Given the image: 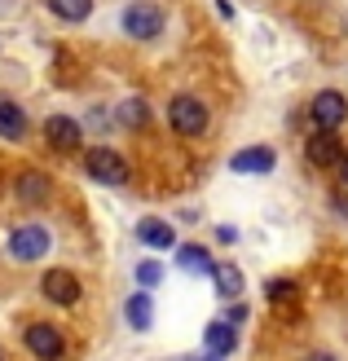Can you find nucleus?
I'll use <instances>...</instances> for the list:
<instances>
[{
    "mask_svg": "<svg viewBox=\"0 0 348 361\" xmlns=\"http://www.w3.org/2000/svg\"><path fill=\"white\" fill-rule=\"evenodd\" d=\"M273 168H278V150L273 146H243L229 154V172L238 176H269Z\"/></svg>",
    "mask_w": 348,
    "mask_h": 361,
    "instance_id": "nucleus-10",
    "label": "nucleus"
},
{
    "mask_svg": "<svg viewBox=\"0 0 348 361\" xmlns=\"http://www.w3.org/2000/svg\"><path fill=\"white\" fill-rule=\"evenodd\" d=\"M27 128H31V119H27L23 106L0 97V137L5 141H27Z\"/></svg>",
    "mask_w": 348,
    "mask_h": 361,
    "instance_id": "nucleus-13",
    "label": "nucleus"
},
{
    "mask_svg": "<svg viewBox=\"0 0 348 361\" xmlns=\"http://www.w3.org/2000/svg\"><path fill=\"white\" fill-rule=\"evenodd\" d=\"M44 9L58 18V23H88L93 0H44Z\"/></svg>",
    "mask_w": 348,
    "mask_h": 361,
    "instance_id": "nucleus-17",
    "label": "nucleus"
},
{
    "mask_svg": "<svg viewBox=\"0 0 348 361\" xmlns=\"http://www.w3.org/2000/svg\"><path fill=\"white\" fill-rule=\"evenodd\" d=\"M203 348L212 353V357H225V353H234L238 348V326L234 322H208V331H203Z\"/></svg>",
    "mask_w": 348,
    "mask_h": 361,
    "instance_id": "nucleus-14",
    "label": "nucleus"
},
{
    "mask_svg": "<svg viewBox=\"0 0 348 361\" xmlns=\"http://www.w3.org/2000/svg\"><path fill=\"white\" fill-rule=\"evenodd\" d=\"M308 119H313V128L340 133L348 123V97L340 88H322V93H313V102H308Z\"/></svg>",
    "mask_w": 348,
    "mask_h": 361,
    "instance_id": "nucleus-6",
    "label": "nucleus"
},
{
    "mask_svg": "<svg viewBox=\"0 0 348 361\" xmlns=\"http://www.w3.org/2000/svg\"><path fill=\"white\" fill-rule=\"evenodd\" d=\"M176 264L186 269V274H212V256H208V247H198V243H181L176 251Z\"/></svg>",
    "mask_w": 348,
    "mask_h": 361,
    "instance_id": "nucleus-18",
    "label": "nucleus"
},
{
    "mask_svg": "<svg viewBox=\"0 0 348 361\" xmlns=\"http://www.w3.org/2000/svg\"><path fill=\"white\" fill-rule=\"evenodd\" d=\"M124 313H128V326H133V331H150V322H155V300H150V291H137L133 300L124 304Z\"/></svg>",
    "mask_w": 348,
    "mask_h": 361,
    "instance_id": "nucleus-16",
    "label": "nucleus"
},
{
    "mask_svg": "<svg viewBox=\"0 0 348 361\" xmlns=\"http://www.w3.org/2000/svg\"><path fill=\"white\" fill-rule=\"evenodd\" d=\"M308 361H340L335 353H326V348H318V353H308Z\"/></svg>",
    "mask_w": 348,
    "mask_h": 361,
    "instance_id": "nucleus-25",
    "label": "nucleus"
},
{
    "mask_svg": "<svg viewBox=\"0 0 348 361\" xmlns=\"http://www.w3.org/2000/svg\"><path fill=\"white\" fill-rule=\"evenodd\" d=\"M265 295L269 300H291V295H296V282H291V278H273V282H265Z\"/></svg>",
    "mask_w": 348,
    "mask_h": 361,
    "instance_id": "nucleus-21",
    "label": "nucleus"
},
{
    "mask_svg": "<svg viewBox=\"0 0 348 361\" xmlns=\"http://www.w3.org/2000/svg\"><path fill=\"white\" fill-rule=\"evenodd\" d=\"M0 361H5V353H0Z\"/></svg>",
    "mask_w": 348,
    "mask_h": 361,
    "instance_id": "nucleus-27",
    "label": "nucleus"
},
{
    "mask_svg": "<svg viewBox=\"0 0 348 361\" xmlns=\"http://www.w3.org/2000/svg\"><path fill=\"white\" fill-rule=\"evenodd\" d=\"M340 154H344L340 133H331V128H313V137H304V159H308L313 168H335Z\"/></svg>",
    "mask_w": 348,
    "mask_h": 361,
    "instance_id": "nucleus-11",
    "label": "nucleus"
},
{
    "mask_svg": "<svg viewBox=\"0 0 348 361\" xmlns=\"http://www.w3.org/2000/svg\"><path fill=\"white\" fill-rule=\"evenodd\" d=\"M115 119L124 123L128 133H145V128H150V102H145V97H124Z\"/></svg>",
    "mask_w": 348,
    "mask_h": 361,
    "instance_id": "nucleus-15",
    "label": "nucleus"
},
{
    "mask_svg": "<svg viewBox=\"0 0 348 361\" xmlns=\"http://www.w3.org/2000/svg\"><path fill=\"white\" fill-rule=\"evenodd\" d=\"M5 247H9V256L18 264H35V260H44L53 251V233L44 225H18V229H9Z\"/></svg>",
    "mask_w": 348,
    "mask_h": 361,
    "instance_id": "nucleus-3",
    "label": "nucleus"
},
{
    "mask_svg": "<svg viewBox=\"0 0 348 361\" xmlns=\"http://www.w3.org/2000/svg\"><path fill=\"white\" fill-rule=\"evenodd\" d=\"M40 137L53 154H80L84 150V123L76 115H49L40 123Z\"/></svg>",
    "mask_w": 348,
    "mask_h": 361,
    "instance_id": "nucleus-5",
    "label": "nucleus"
},
{
    "mask_svg": "<svg viewBox=\"0 0 348 361\" xmlns=\"http://www.w3.org/2000/svg\"><path fill=\"white\" fill-rule=\"evenodd\" d=\"M216 238H221V243H238V229L234 225H221V229H216Z\"/></svg>",
    "mask_w": 348,
    "mask_h": 361,
    "instance_id": "nucleus-23",
    "label": "nucleus"
},
{
    "mask_svg": "<svg viewBox=\"0 0 348 361\" xmlns=\"http://www.w3.org/2000/svg\"><path fill=\"white\" fill-rule=\"evenodd\" d=\"M137 238H141V247H150V251H168V247H176V229L168 221H159V216H141V221H137Z\"/></svg>",
    "mask_w": 348,
    "mask_h": 361,
    "instance_id": "nucleus-12",
    "label": "nucleus"
},
{
    "mask_svg": "<svg viewBox=\"0 0 348 361\" xmlns=\"http://www.w3.org/2000/svg\"><path fill=\"white\" fill-rule=\"evenodd\" d=\"M208 123H212V115H208V102H203V97L176 93V97L168 102V128H172L176 137L198 141V137L208 133Z\"/></svg>",
    "mask_w": 348,
    "mask_h": 361,
    "instance_id": "nucleus-2",
    "label": "nucleus"
},
{
    "mask_svg": "<svg viewBox=\"0 0 348 361\" xmlns=\"http://www.w3.org/2000/svg\"><path fill=\"white\" fill-rule=\"evenodd\" d=\"M84 172L97 185H128V159L111 146H84Z\"/></svg>",
    "mask_w": 348,
    "mask_h": 361,
    "instance_id": "nucleus-4",
    "label": "nucleus"
},
{
    "mask_svg": "<svg viewBox=\"0 0 348 361\" xmlns=\"http://www.w3.org/2000/svg\"><path fill=\"white\" fill-rule=\"evenodd\" d=\"M23 348L31 357H40V361H62L66 357V339H62L58 326H49V322H31L23 331Z\"/></svg>",
    "mask_w": 348,
    "mask_h": 361,
    "instance_id": "nucleus-8",
    "label": "nucleus"
},
{
    "mask_svg": "<svg viewBox=\"0 0 348 361\" xmlns=\"http://www.w3.org/2000/svg\"><path fill=\"white\" fill-rule=\"evenodd\" d=\"M40 295L49 304H58V309H76V304L84 300V282L71 274V269H49V274L40 278Z\"/></svg>",
    "mask_w": 348,
    "mask_h": 361,
    "instance_id": "nucleus-7",
    "label": "nucleus"
},
{
    "mask_svg": "<svg viewBox=\"0 0 348 361\" xmlns=\"http://www.w3.org/2000/svg\"><path fill=\"white\" fill-rule=\"evenodd\" d=\"M216 9H221V18H234V5H229V0H216Z\"/></svg>",
    "mask_w": 348,
    "mask_h": 361,
    "instance_id": "nucleus-26",
    "label": "nucleus"
},
{
    "mask_svg": "<svg viewBox=\"0 0 348 361\" xmlns=\"http://www.w3.org/2000/svg\"><path fill=\"white\" fill-rule=\"evenodd\" d=\"M212 282H216V295H221V300H238V295H243V274H238L234 264H216Z\"/></svg>",
    "mask_w": 348,
    "mask_h": 361,
    "instance_id": "nucleus-19",
    "label": "nucleus"
},
{
    "mask_svg": "<svg viewBox=\"0 0 348 361\" xmlns=\"http://www.w3.org/2000/svg\"><path fill=\"white\" fill-rule=\"evenodd\" d=\"M159 282H163L159 260H141V264H137V286H141V291H155Z\"/></svg>",
    "mask_w": 348,
    "mask_h": 361,
    "instance_id": "nucleus-20",
    "label": "nucleus"
},
{
    "mask_svg": "<svg viewBox=\"0 0 348 361\" xmlns=\"http://www.w3.org/2000/svg\"><path fill=\"white\" fill-rule=\"evenodd\" d=\"M13 198L23 207H44L49 198H53V180H49V172H40V168H23L13 176Z\"/></svg>",
    "mask_w": 348,
    "mask_h": 361,
    "instance_id": "nucleus-9",
    "label": "nucleus"
},
{
    "mask_svg": "<svg viewBox=\"0 0 348 361\" xmlns=\"http://www.w3.org/2000/svg\"><path fill=\"white\" fill-rule=\"evenodd\" d=\"M225 322H234V326H243V322H247V309H243V304H229V309H225Z\"/></svg>",
    "mask_w": 348,
    "mask_h": 361,
    "instance_id": "nucleus-22",
    "label": "nucleus"
},
{
    "mask_svg": "<svg viewBox=\"0 0 348 361\" xmlns=\"http://www.w3.org/2000/svg\"><path fill=\"white\" fill-rule=\"evenodd\" d=\"M119 31L137 44H155L168 31V9L159 0H128L124 13H119Z\"/></svg>",
    "mask_w": 348,
    "mask_h": 361,
    "instance_id": "nucleus-1",
    "label": "nucleus"
},
{
    "mask_svg": "<svg viewBox=\"0 0 348 361\" xmlns=\"http://www.w3.org/2000/svg\"><path fill=\"white\" fill-rule=\"evenodd\" d=\"M335 168H340V180L348 185V146H344V154H340V164H335Z\"/></svg>",
    "mask_w": 348,
    "mask_h": 361,
    "instance_id": "nucleus-24",
    "label": "nucleus"
}]
</instances>
